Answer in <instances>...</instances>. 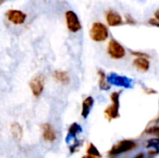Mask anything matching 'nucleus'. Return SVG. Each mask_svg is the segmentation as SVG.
I'll list each match as a JSON object with an SVG mask.
<instances>
[{"label":"nucleus","instance_id":"17","mask_svg":"<svg viewBox=\"0 0 159 158\" xmlns=\"http://www.w3.org/2000/svg\"><path fill=\"white\" fill-rule=\"evenodd\" d=\"M87 153H88V156H93V157L96 158H101L102 157V155L101 153L99 152L98 148L94 145V144H89V146L88 147V150H87Z\"/></svg>","mask_w":159,"mask_h":158},{"label":"nucleus","instance_id":"15","mask_svg":"<svg viewBox=\"0 0 159 158\" xmlns=\"http://www.w3.org/2000/svg\"><path fill=\"white\" fill-rule=\"evenodd\" d=\"M53 77L58 82H60V83H61L63 85H67L70 82V77L68 75V73L65 72V71H61V70L55 71L53 73Z\"/></svg>","mask_w":159,"mask_h":158},{"label":"nucleus","instance_id":"6","mask_svg":"<svg viewBox=\"0 0 159 158\" xmlns=\"http://www.w3.org/2000/svg\"><path fill=\"white\" fill-rule=\"evenodd\" d=\"M108 54L112 59L115 60H120L125 57L126 55V49L125 47L116 39H111L108 44Z\"/></svg>","mask_w":159,"mask_h":158},{"label":"nucleus","instance_id":"13","mask_svg":"<svg viewBox=\"0 0 159 158\" xmlns=\"http://www.w3.org/2000/svg\"><path fill=\"white\" fill-rule=\"evenodd\" d=\"M133 65L140 71L146 72L150 68V61L147 58H136L133 61Z\"/></svg>","mask_w":159,"mask_h":158},{"label":"nucleus","instance_id":"23","mask_svg":"<svg viewBox=\"0 0 159 158\" xmlns=\"http://www.w3.org/2000/svg\"><path fill=\"white\" fill-rule=\"evenodd\" d=\"M148 23H149L150 25H154V26H156V27H158L159 26L158 20H157V19H155V18H151V19H149Z\"/></svg>","mask_w":159,"mask_h":158},{"label":"nucleus","instance_id":"21","mask_svg":"<svg viewBox=\"0 0 159 158\" xmlns=\"http://www.w3.org/2000/svg\"><path fill=\"white\" fill-rule=\"evenodd\" d=\"M125 20H126V22H127L128 24H130V25H134V24L137 23V21H136V20L132 18V16L129 15V14H126Z\"/></svg>","mask_w":159,"mask_h":158},{"label":"nucleus","instance_id":"5","mask_svg":"<svg viewBox=\"0 0 159 158\" xmlns=\"http://www.w3.org/2000/svg\"><path fill=\"white\" fill-rule=\"evenodd\" d=\"M137 146V143L134 141L131 140H123L119 142L116 145H115L109 152L111 156H117L124 153H127L129 151H132Z\"/></svg>","mask_w":159,"mask_h":158},{"label":"nucleus","instance_id":"3","mask_svg":"<svg viewBox=\"0 0 159 158\" xmlns=\"http://www.w3.org/2000/svg\"><path fill=\"white\" fill-rule=\"evenodd\" d=\"M107 83L109 85H115L116 87H121L124 88H131L133 85L132 79L124 76V75H119L116 73H111L106 76Z\"/></svg>","mask_w":159,"mask_h":158},{"label":"nucleus","instance_id":"19","mask_svg":"<svg viewBox=\"0 0 159 158\" xmlns=\"http://www.w3.org/2000/svg\"><path fill=\"white\" fill-rule=\"evenodd\" d=\"M145 133L148 134V135H156V136H158L159 135V127L157 125L156 126H152V127H149L146 130H145Z\"/></svg>","mask_w":159,"mask_h":158},{"label":"nucleus","instance_id":"9","mask_svg":"<svg viewBox=\"0 0 159 158\" xmlns=\"http://www.w3.org/2000/svg\"><path fill=\"white\" fill-rule=\"evenodd\" d=\"M42 136L43 139L48 142H53L56 141L57 139V135H56V131L54 130L53 127L49 124V123H45L42 125Z\"/></svg>","mask_w":159,"mask_h":158},{"label":"nucleus","instance_id":"4","mask_svg":"<svg viewBox=\"0 0 159 158\" xmlns=\"http://www.w3.org/2000/svg\"><path fill=\"white\" fill-rule=\"evenodd\" d=\"M29 87L32 91V94L38 98L43 93L45 88V76L43 74H36L34 75L29 82Z\"/></svg>","mask_w":159,"mask_h":158},{"label":"nucleus","instance_id":"18","mask_svg":"<svg viewBox=\"0 0 159 158\" xmlns=\"http://www.w3.org/2000/svg\"><path fill=\"white\" fill-rule=\"evenodd\" d=\"M146 148H152V149H154L156 152H157V153H158V151H159L158 139H152V140H149V141L147 142Z\"/></svg>","mask_w":159,"mask_h":158},{"label":"nucleus","instance_id":"16","mask_svg":"<svg viewBox=\"0 0 159 158\" xmlns=\"http://www.w3.org/2000/svg\"><path fill=\"white\" fill-rule=\"evenodd\" d=\"M98 74H99V88L102 90H109L111 88V86L107 83L106 80V74L102 70H98Z\"/></svg>","mask_w":159,"mask_h":158},{"label":"nucleus","instance_id":"1","mask_svg":"<svg viewBox=\"0 0 159 158\" xmlns=\"http://www.w3.org/2000/svg\"><path fill=\"white\" fill-rule=\"evenodd\" d=\"M90 38L96 42H102L105 41L109 36V31L106 25L102 22H94L89 30Z\"/></svg>","mask_w":159,"mask_h":158},{"label":"nucleus","instance_id":"22","mask_svg":"<svg viewBox=\"0 0 159 158\" xmlns=\"http://www.w3.org/2000/svg\"><path fill=\"white\" fill-rule=\"evenodd\" d=\"M131 54L136 56L137 58H147L149 59L150 56L146 53H143V52H140V51H131Z\"/></svg>","mask_w":159,"mask_h":158},{"label":"nucleus","instance_id":"7","mask_svg":"<svg viewBox=\"0 0 159 158\" xmlns=\"http://www.w3.org/2000/svg\"><path fill=\"white\" fill-rule=\"evenodd\" d=\"M65 20L67 28L72 33H76L81 30L82 25L78 19V16L73 10H67L65 12Z\"/></svg>","mask_w":159,"mask_h":158},{"label":"nucleus","instance_id":"2","mask_svg":"<svg viewBox=\"0 0 159 158\" xmlns=\"http://www.w3.org/2000/svg\"><path fill=\"white\" fill-rule=\"evenodd\" d=\"M120 94L121 91H115L111 94V101H112V105L107 107L104 111V114L106 117L108 118L109 121L116 119L120 116L119 115V108H120Z\"/></svg>","mask_w":159,"mask_h":158},{"label":"nucleus","instance_id":"12","mask_svg":"<svg viewBox=\"0 0 159 158\" xmlns=\"http://www.w3.org/2000/svg\"><path fill=\"white\" fill-rule=\"evenodd\" d=\"M94 104V99L91 96L87 97L83 102H82V111H81V115L84 118H87L90 113V109L93 107Z\"/></svg>","mask_w":159,"mask_h":158},{"label":"nucleus","instance_id":"28","mask_svg":"<svg viewBox=\"0 0 159 158\" xmlns=\"http://www.w3.org/2000/svg\"><path fill=\"white\" fill-rule=\"evenodd\" d=\"M5 2V0H0V5H2Z\"/></svg>","mask_w":159,"mask_h":158},{"label":"nucleus","instance_id":"11","mask_svg":"<svg viewBox=\"0 0 159 158\" xmlns=\"http://www.w3.org/2000/svg\"><path fill=\"white\" fill-rule=\"evenodd\" d=\"M82 132V128L79 124L77 123H73L70 127H69V129H68V134L66 136V142L69 143L71 140H76V135L81 133Z\"/></svg>","mask_w":159,"mask_h":158},{"label":"nucleus","instance_id":"25","mask_svg":"<svg viewBox=\"0 0 159 158\" xmlns=\"http://www.w3.org/2000/svg\"><path fill=\"white\" fill-rule=\"evenodd\" d=\"M134 158H144V154L141 153V154H139V155L135 156H134Z\"/></svg>","mask_w":159,"mask_h":158},{"label":"nucleus","instance_id":"10","mask_svg":"<svg viewBox=\"0 0 159 158\" xmlns=\"http://www.w3.org/2000/svg\"><path fill=\"white\" fill-rule=\"evenodd\" d=\"M105 19H106V21H107L108 25L112 26V27L121 25L122 22H123L122 21V17L116 11H114V10L107 11L106 15H105Z\"/></svg>","mask_w":159,"mask_h":158},{"label":"nucleus","instance_id":"24","mask_svg":"<svg viewBox=\"0 0 159 158\" xmlns=\"http://www.w3.org/2000/svg\"><path fill=\"white\" fill-rule=\"evenodd\" d=\"M143 89H144V91H145L146 93H148V94H156V93H157V91H156L155 89H151V88H144Z\"/></svg>","mask_w":159,"mask_h":158},{"label":"nucleus","instance_id":"8","mask_svg":"<svg viewBox=\"0 0 159 158\" xmlns=\"http://www.w3.org/2000/svg\"><path fill=\"white\" fill-rule=\"evenodd\" d=\"M6 17L7 19L14 23V24H22L25 20H26V14L24 12H22L21 10H18V9H9L7 11L6 13Z\"/></svg>","mask_w":159,"mask_h":158},{"label":"nucleus","instance_id":"26","mask_svg":"<svg viewBox=\"0 0 159 158\" xmlns=\"http://www.w3.org/2000/svg\"><path fill=\"white\" fill-rule=\"evenodd\" d=\"M155 16H156V18L155 19H157V20H158V9H157L156 10V12H155Z\"/></svg>","mask_w":159,"mask_h":158},{"label":"nucleus","instance_id":"14","mask_svg":"<svg viewBox=\"0 0 159 158\" xmlns=\"http://www.w3.org/2000/svg\"><path fill=\"white\" fill-rule=\"evenodd\" d=\"M10 133L16 141H20L23 135L22 127L17 122H13L10 126Z\"/></svg>","mask_w":159,"mask_h":158},{"label":"nucleus","instance_id":"27","mask_svg":"<svg viewBox=\"0 0 159 158\" xmlns=\"http://www.w3.org/2000/svg\"><path fill=\"white\" fill-rule=\"evenodd\" d=\"M82 158H96V157H93V156H83Z\"/></svg>","mask_w":159,"mask_h":158},{"label":"nucleus","instance_id":"20","mask_svg":"<svg viewBox=\"0 0 159 158\" xmlns=\"http://www.w3.org/2000/svg\"><path fill=\"white\" fill-rule=\"evenodd\" d=\"M81 145H82V142L77 141V140H75V142H74V143L70 146V148H69L70 154H74V153H75L76 151H78L77 149H78Z\"/></svg>","mask_w":159,"mask_h":158}]
</instances>
